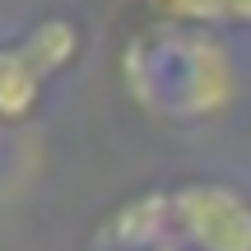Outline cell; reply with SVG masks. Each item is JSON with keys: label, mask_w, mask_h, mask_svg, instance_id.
<instances>
[{"label": "cell", "mask_w": 251, "mask_h": 251, "mask_svg": "<svg viewBox=\"0 0 251 251\" xmlns=\"http://www.w3.org/2000/svg\"><path fill=\"white\" fill-rule=\"evenodd\" d=\"M172 237L191 251H251V200L228 181H186L168 191Z\"/></svg>", "instance_id": "obj_1"}, {"label": "cell", "mask_w": 251, "mask_h": 251, "mask_svg": "<svg viewBox=\"0 0 251 251\" xmlns=\"http://www.w3.org/2000/svg\"><path fill=\"white\" fill-rule=\"evenodd\" d=\"M168 237H172L168 191H144V196H135L107 224V242L121 247V251H158V247H172Z\"/></svg>", "instance_id": "obj_2"}, {"label": "cell", "mask_w": 251, "mask_h": 251, "mask_svg": "<svg viewBox=\"0 0 251 251\" xmlns=\"http://www.w3.org/2000/svg\"><path fill=\"white\" fill-rule=\"evenodd\" d=\"M42 65L28 56L24 42L0 47V121H24L42 98Z\"/></svg>", "instance_id": "obj_3"}, {"label": "cell", "mask_w": 251, "mask_h": 251, "mask_svg": "<svg viewBox=\"0 0 251 251\" xmlns=\"http://www.w3.org/2000/svg\"><path fill=\"white\" fill-rule=\"evenodd\" d=\"M28 56H33L37 65H42V75H56L65 70V65L79 56V28L70 24V19H42V24H33V33L24 37Z\"/></svg>", "instance_id": "obj_4"}, {"label": "cell", "mask_w": 251, "mask_h": 251, "mask_svg": "<svg viewBox=\"0 0 251 251\" xmlns=\"http://www.w3.org/2000/svg\"><path fill=\"white\" fill-rule=\"evenodd\" d=\"M144 5L177 24H214V0H144Z\"/></svg>", "instance_id": "obj_5"}, {"label": "cell", "mask_w": 251, "mask_h": 251, "mask_svg": "<svg viewBox=\"0 0 251 251\" xmlns=\"http://www.w3.org/2000/svg\"><path fill=\"white\" fill-rule=\"evenodd\" d=\"M214 19H233V24H251V0H214Z\"/></svg>", "instance_id": "obj_6"}, {"label": "cell", "mask_w": 251, "mask_h": 251, "mask_svg": "<svg viewBox=\"0 0 251 251\" xmlns=\"http://www.w3.org/2000/svg\"><path fill=\"white\" fill-rule=\"evenodd\" d=\"M158 251H177V247H158Z\"/></svg>", "instance_id": "obj_7"}]
</instances>
